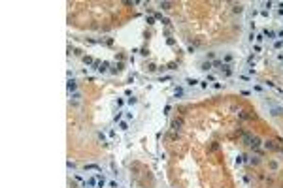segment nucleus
Instances as JSON below:
<instances>
[{
	"instance_id": "nucleus-16",
	"label": "nucleus",
	"mask_w": 283,
	"mask_h": 188,
	"mask_svg": "<svg viewBox=\"0 0 283 188\" xmlns=\"http://www.w3.org/2000/svg\"><path fill=\"white\" fill-rule=\"evenodd\" d=\"M127 102H128V104H130V105H134V104H136V98H128V100H127Z\"/></svg>"
},
{
	"instance_id": "nucleus-15",
	"label": "nucleus",
	"mask_w": 283,
	"mask_h": 188,
	"mask_svg": "<svg viewBox=\"0 0 283 188\" xmlns=\"http://www.w3.org/2000/svg\"><path fill=\"white\" fill-rule=\"evenodd\" d=\"M176 96H183V89H176Z\"/></svg>"
},
{
	"instance_id": "nucleus-1",
	"label": "nucleus",
	"mask_w": 283,
	"mask_h": 188,
	"mask_svg": "<svg viewBox=\"0 0 283 188\" xmlns=\"http://www.w3.org/2000/svg\"><path fill=\"white\" fill-rule=\"evenodd\" d=\"M181 126H183V120H181V119H174V120H172V128H174L176 132H179Z\"/></svg>"
},
{
	"instance_id": "nucleus-10",
	"label": "nucleus",
	"mask_w": 283,
	"mask_h": 188,
	"mask_svg": "<svg viewBox=\"0 0 283 188\" xmlns=\"http://www.w3.org/2000/svg\"><path fill=\"white\" fill-rule=\"evenodd\" d=\"M170 6H172L170 2H161V8L162 9H170Z\"/></svg>"
},
{
	"instance_id": "nucleus-14",
	"label": "nucleus",
	"mask_w": 283,
	"mask_h": 188,
	"mask_svg": "<svg viewBox=\"0 0 283 188\" xmlns=\"http://www.w3.org/2000/svg\"><path fill=\"white\" fill-rule=\"evenodd\" d=\"M83 62H85V64H91V62H93V59H91V56H83Z\"/></svg>"
},
{
	"instance_id": "nucleus-4",
	"label": "nucleus",
	"mask_w": 283,
	"mask_h": 188,
	"mask_svg": "<svg viewBox=\"0 0 283 188\" xmlns=\"http://www.w3.org/2000/svg\"><path fill=\"white\" fill-rule=\"evenodd\" d=\"M221 70H223L227 75H232V70H230V66H228V64H221Z\"/></svg>"
},
{
	"instance_id": "nucleus-3",
	"label": "nucleus",
	"mask_w": 283,
	"mask_h": 188,
	"mask_svg": "<svg viewBox=\"0 0 283 188\" xmlns=\"http://www.w3.org/2000/svg\"><path fill=\"white\" fill-rule=\"evenodd\" d=\"M264 36L268 38V40H274V38H276L277 34H276V32H274V30H264Z\"/></svg>"
},
{
	"instance_id": "nucleus-6",
	"label": "nucleus",
	"mask_w": 283,
	"mask_h": 188,
	"mask_svg": "<svg viewBox=\"0 0 283 188\" xmlns=\"http://www.w3.org/2000/svg\"><path fill=\"white\" fill-rule=\"evenodd\" d=\"M85 169H96V171H100V167L96 166V164H85Z\"/></svg>"
},
{
	"instance_id": "nucleus-5",
	"label": "nucleus",
	"mask_w": 283,
	"mask_h": 188,
	"mask_svg": "<svg viewBox=\"0 0 283 188\" xmlns=\"http://www.w3.org/2000/svg\"><path fill=\"white\" fill-rule=\"evenodd\" d=\"M200 70H202V71H210V70H212V62H204V64L200 66Z\"/></svg>"
},
{
	"instance_id": "nucleus-2",
	"label": "nucleus",
	"mask_w": 283,
	"mask_h": 188,
	"mask_svg": "<svg viewBox=\"0 0 283 188\" xmlns=\"http://www.w3.org/2000/svg\"><path fill=\"white\" fill-rule=\"evenodd\" d=\"M249 145H251V147H259V145H261V139H259V137H251V139H249Z\"/></svg>"
},
{
	"instance_id": "nucleus-7",
	"label": "nucleus",
	"mask_w": 283,
	"mask_h": 188,
	"mask_svg": "<svg viewBox=\"0 0 283 188\" xmlns=\"http://www.w3.org/2000/svg\"><path fill=\"white\" fill-rule=\"evenodd\" d=\"M76 86H78V85H76V81H74V79H70V81H68V90L72 92V90H76Z\"/></svg>"
},
{
	"instance_id": "nucleus-8",
	"label": "nucleus",
	"mask_w": 283,
	"mask_h": 188,
	"mask_svg": "<svg viewBox=\"0 0 283 188\" xmlns=\"http://www.w3.org/2000/svg\"><path fill=\"white\" fill-rule=\"evenodd\" d=\"M264 145H266V149H270V151H276V149H277V147L274 145V141H266Z\"/></svg>"
},
{
	"instance_id": "nucleus-13",
	"label": "nucleus",
	"mask_w": 283,
	"mask_h": 188,
	"mask_svg": "<svg viewBox=\"0 0 283 188\" xmlns=\"http://www.w3.org/2000/svg\"><path fill=\"white\" fill-rule=\"evenodd\" d=\"M187 83H189L191 86H194L196 83H198V81H196V79H191V77H189V79H187Z\"/></svg>"
},
{
	"instance_id": "nucleus-12",
	"label": "nucleus",
	"mask_w": 283,
	"mask_h": 188,
	"mask_svg": "<svg viewBox=\"0 0 283 188\" xmlns=\"http://www.w3.org/2000/svg\"><path fill=\"white\" fill-rule=\"evenodd\" d=\"M106 70H108V62H102V66H100L98 71H106Z\"/></svg>"
},
{
	"instance_id": "nucleus-9",
	"label": "nucleus",
	"mask_w": 283,
	"mask_h": 188,
	"mask_svg": "<svg viewBox=\"0 0 283 188\" xmlns=\"http://www.w3.org/2000/svg\"><path fill=\"white\" fill-rule=\"evenodd\" d=\"M119 130H123V132H127V130H128V124H127V122H119Z\"/></svg>"
},
{
	"instance_id": "nucleus-11",
	"label": "nucleus",
	"mask_w": 283,
	"mask_h": 188,
	"mask_svg": "<svg viewBox=\"0 0 283 188\" xmlns=\"http://www.w3.org/2000/svg\"><path fill=\"white\" fill-rule=\"evenodd\" d=\"M274 47H276V49H281V47H283V41H281V40H277V41L274 43Z\"/></svg>"
}]
</instances>
